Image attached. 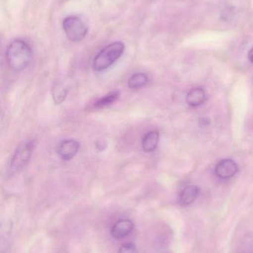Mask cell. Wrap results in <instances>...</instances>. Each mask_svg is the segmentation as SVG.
Masks as SVG:
<instances>
[{
    "label": "cell",
    "mask_w": 253,
    "mask_h": 253,
    "mask_svg": "<svg viewBox=\"0 0 253 253\" xmlns=\"http://www.w3.org/2000/svg\"><path fill=\"white\" fill-rule=\"evenodd\" d=\"M6 59L12 70L16 72L23 71L32 61V49L23 40H13L7 46Z\"/></svg>",
    "instance_id": "1"
},
{
    "label": "cell",
    "mask_w": 253,
    "mask_h": 253,
    "mask_svg": "<svg viewBox=\"0 0 253 253\" xmlns=\"http://www.w3.org/2000/svg\"><path fill=\"white\" fill-rule=\"evenodd\" d=\"M124 50L125 44L122 42H114L105 46L94 59V70L98 72L105 71L121 57Z\"/></svg>",
    "instance_id": "2"
},
{
    "label": "cell",
    "mask_w": 253,
    "mask_h": 253,
    "mask_svg": "<svg viewBox=\"0 0 253 253\" xmlns=\"http://www.w3.org/2000/svg\"><path fill=\"white\" fill-rule=\"evenodd\" d=\"M34 147L35 141L34 140L25 141L18 146L10 160L9 167L10 173L19 172L28 164L34 151Z\"/></svg>",
    "instance_id": "3"
},
{
    "label": "cell",
    "mask_w": 253,
    "mask_h": 253,
    "mask_svg": "<svg viewBox=\"0 0 253 253\" xmlns=\"http://www.w3.org/2000/svg\"><path fill=\"white\" fill-rule=\"evenodd\" d=\"M62 28L69 41H82L88 34V28L81 18L77 16H67L62 22Z\"/></svg>",
    "instance_id": "4"
},
{
    "label": "cell",
    "mask_w": 253,
    "mask_h": 253,
    "mask_svg": "<svg viewBox=\"0 0 253 253\" xmlns=\"http://www.w3.org/2000/svg\"><path fill=\"white\" fill-rule=\"evenodd\" d=\"M239 171V166L232 159H226L220 161L215 168V172L221 179H229L234 176Z\"/></svg>",
    "instance_id": "5"
},
{
    "label": "cell",
    "mask_w": 253,
    "mask_h": 253,
    "mask_svg": "<svg viewBox=\"0 0 253 253\" xmlns=\"http://www.w3.org/2000/svg\"><path fill=\"white\" fill-rule=\"evenodd\" d=\"M80 143L76 140H64L58 146V155L63 160H71L78 153L79 150H80Z\"/></svg>",
    "instance_id": "6"
},
{
    "label": "cell",
    "mask_w": 253,
    "mask_h": 253,
    "mask_svg": "<svg viewBox=\"0 0 253 253\" xmlns=\"http://www.w3.org/2000/svg\"><path fill=\"white\" fill-rule=\"evenodd\" d=\"M134 229V224L129 219L117 221L111 230V234L116 239H121L129 236Z\"/></svg>",
    "instance_id": "7"
},
{
    "label": "cell",
    "mask_w": 253,
    "mask_h": 253,
    "mask_svg": "<svg viewBox=\"0 0 253 253\" xmlns=\"http://www.w3.org/2000/svg\"><path fill=\"white\" fill-rule=\"evenodd\" d=\"M200 193V189L196 185H190L181 190L178 202L181 206H188L196 202Z\"/></svg>",
    "instance_id": "8"
},
{
    "label": "cell",
    "mask_w": 253,
    "mask_h": 253,
    "mask_svg": "<svg viewBox=\"0 0 253 253\" xmlns=\"http://www.w3.org/2000/svg\"><path fill=\"white\" fill-rule=\"evenodd\" d=\"M159 138H160V134L158 131H149L144 135L142 140V147L144 151L146 153H152L154 151L158 145Z\"/></svg>",
    "instance_id": "9"
},
{
    "label": "cell",
    "mask_w": 253,
    "mask_h": 253,
    "mask_svg": "<svg viewBox=\"0 0 253 253\" xmlns=\"http://www.w3.org/2000/svg\"><path fill=\"white\" fill-rule=\"evenodd\" d=\"M206 99L205 91L200 87H196L189 92L187 96V102L191 107H199L202 105Z\"/></svg>",
    "instance_id": "10"
},
{
    "label": "cell",
    "mask_w": 253,
    "mask_h": 253,
    "mask_svg": "<svg viewBox=\"0 0 253 253\" xmlns=\"http://www.w3.org/2000/svg\"><path fill=\"white\" fill-rule=\"evenodd\" d=\"M67 94H68V88L65 84L61 82H56L53 84L51 89V96L55 104L56 105L62 104L66 99Z\"/></svg>",
    "instance_id": "11"
},
{
    "label": "cell",
    "mask_w": 253,
    "mask_h": 253,
    "mask_svg": "<svg viewBox=\"0 0 253 253\" xmlns=\"http://www.w3.org/2000/svg\"><path fill=\"white\" fill-rule=\"evenodd\" d=\"M148 82L149 77L147 74L144 73H137V74H133L129 79L128 85L131 89L136 90V89L144 87L148 83Z\"/></svg>",
    "instance_id": "12"
},
{
    "label": "cell",
    "mask_w": 253,
    "mask_h": 253,
    "mask_svg": "<svg viewBox=\"0 0 253 253\" xmlns=\"http://www.w3.org/2000/svg\"><path fill=\"white\" fill-rule=\"evenodd\" d=\"M119 96H120V93L117 91L108 93L106 96L98 99L95 102L94 106L96 108H104V107L108 106V105H111V104L114 103L118 99Z\"/></svg>",
    "instance_id": "13"
},
{
    "label": "cell",
    "mask_w": 253,
    "mask_h": 253,
    "mask_svg": "<svg viewBox=\"0 0 253 253\" xmlns=\"http://www.w3.org/2000/svg\"><path fill=\"white\" fill-rule=\"evenodd\" d=\"M118 253H137L136 247L133 244H126L120 247Z\"/></svg>",
    "instance_id": "14"
},
{
    "label": "cell",
    "mask_w": 253,
    "mask_h": 253,
    "mask_svg": "<svg viewBox=\"0 0 253 253\" xmlns=\"http://www.w3.org/2000/svg\"><path fill=\"white\" fill-rule=\"evenodd\" d=\"M248 59H249V60L253 63V47L251 49L249 53H248Z\"/></svg>",
    "instance_id": "15"
},
{
    "label": "cell",
    "mask_w": 253,
    "mask_h": 253,
    "mask_svg": "<svg viewBox=\"0 0 253 253\" xmlns=\"http://www.w3.org/2000/svg\"><path fill=\"white\" fill-rule=\"evenodd\" d=\"M239 253H251V252L248 250H242Z\"/></svg>",
    "instance_id": "16"
}]
</instances>
